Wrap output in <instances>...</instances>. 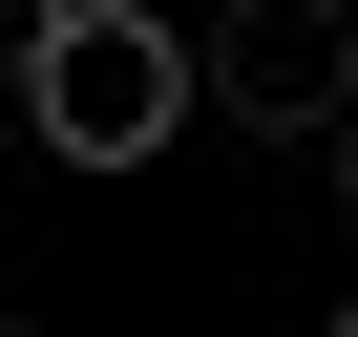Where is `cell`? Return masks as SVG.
<instances>
[{
  "label": "cell",
  "instance_id": "obj_1",
  "mask_svg": "<svg viewBox=\"0 0 358 337\" xmlns=\"http://www.w3.org/2000/svg\"><path fill=\"white\" fill-rule=\"evenodd\" d=\"M22 85V127L64 148V168H148L169 127H190L211 85H190V22H169V0H43V43L0 64Z\"/></svg>",
  "mask_w": 358,
  "mask_h": 337
},
{
  "label": "cell",
  "instance_id": "obj_2",
  "mask_svg": "<svg viewBox=\"0 0 358 337\" xmlns=\"http://www.w3.org/2000/svg\"><path fill=\"white\" fill-rule=\"evenodd\" d=\"M190 85H232L253 127H337L358 106V0H232V43H190Z\"/></svg>",
  "mask_w": 358,
  "mask_h": 337
},
{
  "label": "cell",
  "instance_id": "obj_3",
  "mask_svg": "<svg viewBox=\"0 0 358 337\" xmlns=\"http://www.w3.org/2000/svg\"><path fill=\"white\" fill-rule=\"evenodd\" d=\"M22 43H43V0H0V64H22Z\"/></svg>",
  "mask_w": 358,
  "mask_h": 337
},
{
  "label": "cell",
  "instance_id": "obj_4",
  "mask_svg": "<svg viewBox=\"0 0 358 337\" xmlns=\"http://www.w3.org/2000/svg\"><path fill=\"white\" fill-rule=\"evenodd\" d=\"M337 190H358V106H337Z\"/></svg>",
  "mask_w": 358,
  "mask_h": 337
},
{
  "label": "cell",
  "instance_id": "obj_5",
  "mask_svg": "<svg viewBox=\"0 0 358 337\" xmlns=\"http://www.w3.org/2000/svg\"><path fill=\"white\" fill-rule=\"evenodd\" d=\"M0 337H43V316H0Z\"/></svg>",
  "mask_w": 358,
  "mask_h": 337
}]
</instances>
